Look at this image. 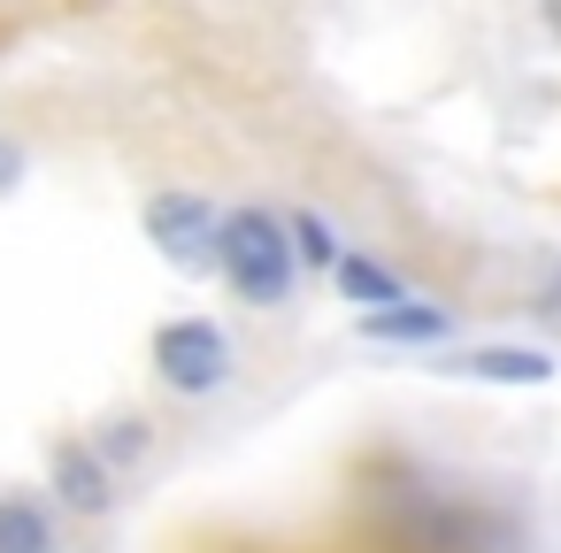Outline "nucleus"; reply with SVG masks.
<instances>
[{
  "mask_svg": "<svg viewBox=\"0 0 561 553\" xmlns=\"http://www.w3.org/2000/svg\"><path fill=\"white\" fill-rule=\"evenodd\" d=\"M216 277L247 300V308H285L293 285H300V254H293V231L277 208H224V239H216Z\"/></svg>",
  "mask_w": 561,
  "mask_h": 553,
  "instance_id": "f257e3e1",
  "label": "nucleus"
},
{
  "mask_svg": "<svg viewBox=\"0 0 561 553\" xmlns=\"http://www.w3.org/2000/svg\"><path fill=\"white\" fill-rule=\"evenodd\" d=\"M147 369H154V384L178 392V400H216V392L239 377V346H231V331H224L216 315H170V323H154V338H147Z\"/></svg>",
  "mask_w": 561,
  "mask_h": 553,
  "instance_id": "f03ea898",
  "label": "nucleus"
},
{
  "mask_svg": "<svg viewBox=\"0 0 561 553\" xmlns=\"http://www.w3.org/2000/svg\"><path fill=\"white\" fill-rule=\"evenodd\" d=\"M147 239L170 269L185 277H216V239H224V208L193 185H170V193H147Z\"/></svg>",
  "mask_w": 561,
  "mask_h": 553,
  "instance_id": "7ed1b4c3",
  "label": "nucleus"
},
{
  "mask_svg": "<svg viewBox=\"0 0 561 553\" xmlns=\"http://www.w3.org/2000/svg\"><path fill=\"white\" fill-rule=\"evenodd\" d=\"M47 492H55V507H62L70 522H101V515H116L124 476L101 461L93 438H62V446L47 453Z\"/></svg>",
  "mask_w": 561,
  "mask_h": 553,
  "instance_id": "20e7f679",
  "label": "nucleus"
},
{
  "mask_svg": "<svg viewBox=\"0 0 561 553\" xmlns=\"http://www.w3.org/2000/svg\"><path fill=\"white\" fill-rule=\"evenodd\" d=\"M369 346H446L454 338V308H438V300H423V292H400L392 308H362V323H354Z\"/></svg>",
  "mask_w": 561,
  "mask_h": 553,
  "instance_id": "39448f33",
  "label": "nucleus"
},
{
  "mask_svg": "<svg viewBox=\"0 0 561 553\" xmlns=\"http://www.w3.org/2000/svg\"><path fill=\"white\" fill-rule=\"evenodd\" d=\"M438 369L446 377H477V384H546L553 377V354H538V346H461Z\"/></svg>",
  "mask_w": 561,
  "mask_h": 553,
  "instance_id": "423d86ee",
  "label": "nucleus"
},
{
  "mask_svg": "<svg viewBox=\"0 0 561 553\" xmlns=\"http://www.w3.org/2000/svg\"><path fill=\"white\" fill-rule=\"evenodd\" d=\"M0 553H62V507L39 492H0Z\"/></svg>",
  "mask_w": 561,
  "mask_h": 553,
  "instance_id": "0eeeda50",
  "label": "nucleus"
},
{
  "mask_svg": "<svg viewBox=\"0 0 561 553\" xmlns=\"http://www.w3.org/2000/svg\"><path fill=\"white\" fill-rule=\"evenodd\" d=\"M331 285H339L354 308H392V300L408 292V277H400L392 262H377L369 246H346V254H339V269H331Z\"/></svg>",
  "mask_w": 561,
  "mask_h": 553,
  "instance_id": "6e6552de",
  "label": "nucleus"
},
{
  "mask_svg": "<svg viewBox=\"0 0 561 553\" xmlns=\"http://www.w3.org/2000/svg\"><path fill=\"white\" fill-rule=\"evenodd\" d=\"M285 231H293V254H300V269H339L346 239H339V223H331V216H316V208H293V216H285Z\"/></svg>",
  "mask_w": 561,
  "mask_h": 553,
  "instance_id": "1a4fd4ad",
  "label": "nucleus"
},
{
  "mask_svg": "<svg viewBox=\"0 0 561 553\" xmlns=\"http://www.w3.org/2000/svg\"><path fill=\"white\" fill-rule=\"evenodd\" d=\"M93 446H101V461H108L116 476H131V469L154 453V423H147V415H116V423H108Z\"/></svg>",
  "mask_w": 561,
  "mask_h": 553,
  "instance_id": "9d476101",
  "label": "nucleus"
},
{
  "mask_svg": "<svg viewBox=\"0 0 561 553\" xmlns=\"http://www.w3.org/2000/svg\"><path fill=\"white\" fill-rule=\"evenodd\" d=\"M16 185H24V147H16L9 131H0V200H9Z\"/></svg>",
  "mask_w": 561,
  "mask_h": 553,
  "instance_id": "9b49d317",
  "label": "nucleus"
},
{
  "mask_svg": "<svg viewBox=\"0 0 561 553\" xmlns=\"http://www.w3.org/2000/svg\"><path fill=\"white\" fill-rule=\"evenodd\" d=\"M530 9H538V32L561 47V0H530Z\"/></svg>",
  "mask_w": 561,
  "mask_h": 553,
  "instance_id": "f8f14e48",
  "label": "nucleus"
}]
</instances>
